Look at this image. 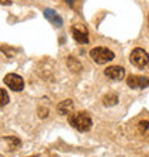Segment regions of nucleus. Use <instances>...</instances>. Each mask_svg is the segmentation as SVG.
I'll use <instances>...</instances> for the list:
<instances>
[{"instance_id":"obj_1","label":"nucleus","mask_w":149,"mask_h":157,"mask_svg":"<svg viewBox=\"0 0 149 157\" xmlns=\"http://www.w3.org/2000/svg\"><path fill=\"white\" fill-rule=\"evenodd\" d=\"M69 123L80 133L89 132L92 128V126H93V121H92L91 116H89L86 112L72 113L70 116H69Z\"/></svg>"},{"instance_id":"obj_2","label":"nucleus","mask_w":149,"mask_h":157,"mask_svg":"<svg viewBox=\"0 0 149 157\" xmlns=\"http://www.w3.org/2000/svg\"><path fill=\"white\" fill-rule=\"evenodd\" d=\"M91 57L98 64H105L115 59V53L106 47H95L91 50Z\"/></svg>"},{"instance_id":"obj_3","label":"nucleus","mask_w":149,"mask_h":157,"mask_svg":"<svg viewBox=\"0 0 149 157\" xmlns=\"http://www.w3.org/2000/svg\"><path fill=\"white\" fill-rule=\"evenodd\" d=\"M129 60L135 67L138 69H143L145 66H148L149 63V54L146 53L143 49L141 47H136V49L132 50V53L129 56Z\"/></svg>"},{"instance_id":"obj_4","label":"nucleus","mask_w":149,"mask_h":157,"mask_svg":"<svg viewBox=\"0 0 149 157\" xmlns=\"http://www.w3.org/2000/svg\"><path fill=\"white\" fill-rule=\"evenodd\" d=\"M3 82H4V84L13 91H22L25 89L23 78L19 75H16V73H9V75H6L3 78Z\"/></svg>"},{"instance_id":"obj_5","label":"nucleus","mask_w":149,"mask_h":157,"mask_svg":"<svg viewBox=\"0 0 149 157\" xmlns=\"http://www.w3.org/2000/svg\"><path fill=\"white\" fill-rule=\"evenodd\" d=\"M126 84H128L131 89H145V87L149 86V77L131 75L126 78Z\"/></svg>"},{"instance_id":"obj_6","label":"nucleus","mask_w":149,"mask_h":157,"mask_svg":"<svg viewBox=\"0 0 149 157\" xmlns=\"http://www.w3.org/2000/svg\"><path fill=\"white\" fill-rule=\"evenodd\" d=\"M105 76L109 77L111 80H122L125 77V69L122 66H111L105 69Z\"/></svg>"},{"instance_id":"obj_7","label":"nucleus","mask_w":149,"mask_h":157,"mask_svg":"<svg viewBox=\"0 0 149 157\" xmlns=\"http://www.w3.org/2000/svg\"><path fill=\"white\" fill-rule=\"evenodd\" d=\"M43 14H45V17L54 26V27H62L63 26V19L59 16L54 10H52V9H45Z\"/></svg>"},{"instance_id":"obj_8","label":"nucleus","mask_w":149,"mask_h":157,"mask_svg":"<svg viewBox=\"0 0 149 157\" xmlns=\"http://www.w3.org/2000/svg\"><path fill=\"white\" fill-rule=\"evenodd\" d=\"M72 36L78 43L80 44H86L89 43V36H87V32L83 29H79L78 26H73L72 27Z\"/></svg>"},{"instance_id":"obj_9","label":"nucleus","mask_w":149,"mask_h":157,"mask_svg":"<svg viewBox=\"0 0 149 157\" xmlns=\"http://www.w3.org/2000/svg\"><path fill=\"white\" fill-rule=\"evenodd\" d=\"M72 109H73V101L72 100H65L62 103H59L58 112L60 114H72Z\"/></svg>"},{"instance_id":"obj_10","label":"nucleus","mask_w":149,"mask_h":157,"mask_svg":"<svg viewBox=\"0 0 149 157\" xmlns=\"http://www.w3.org/2000/svg\"><path fill=\"white\" fill-rule=\"evenodd\" d=\"M67 67H69L72 71H80L82 70V64H80V62H79L78 59L72 57V56L67 59Z\"/></svg>"},{"instance_id":"obj_11","label":"nucleus","mask_w":149,"mask_h":157,"mask_svg":"<svg viewBox=\"0 0 149 157\" xmlns=\"http://www.w3.org/2000/svg\"><path fill=\"white\" fill-rule=\"evenodd\" d=\"M103 106H106V107H109V106H115V104H118V96L113 94V93H109V94H106L103 97Z\"/></svg>"},{"instance_id":"obj_12","label":"nucleus","mask_w":149,"mask_h":157,"mask_svg":"<svg viewBox=\"0 0 149 157\" xmlns=\"http://www.w3.org/2000/svg\"><path fill=\"white\" fill-rule=\"evenodd\" d=\"M9 103V94L4 89H0V109Z\"/></svg>"},{"instance_id":"obj_13","label":"nucleus","mask_w":149,"mask_h":157,"mask_svg":"<svg viewBox=\"0 0 149 157\" xmlns=\"http://www.w3.org/2000/svg\"><path fill=\"white\" fill-rule=\"evenodd\" d=\"M0 50H2V52H3L7 57H13V56H14V53H16V50L12 49V47H9V46H6V44L2 46V47H0Z\"/></svg>"},{"instance_id":"obj_14","label":"nucleus","mask_w":149,"mask_h":157,"mask_svg":"<svg viewBox=\"0 0 149 157\" xmlns=\"http://www.w3.org/2000/svg\"><path fill=\"white\" fill-rule=\"evenodd\" d=\"M6 141H9V143H12V147H19L20 146V140L17 139V137H6Z\"/></svg>"},{"instance_id":"obj_15","label":"nucleus","mask_w":149,"mask_h":157,"mask_svg":"<svg viewBox=\"0 0 149 157\" xmlns=\"http://www.w3.org/2000/svg\"><path fill=\"white\" fill-rule=\"evenodd\" d=\"M148 128H149V121L143 120V121H141V123H139V132H141V133H145Z\"/></svg>"},{"instance_id":"obj_16","label":"nucleus","mask_w":149,"mask_h":157,"mask_svg":"<svg viewBox=\"0 0 149 157\" xmlns=\"http://www.w3.org/2000/svg\"><path fill=\"white\" fill-rule=\"evenodd\" d=\"M0 4H3V6H10V4H12V0H0Z\"/></svg>"},{"instance_id":"obj_17","label":"nucleus","mask_w":149,"mask_h":157,"mask_svg":"<svg viewBox=\"0 0 149 157\" xmlns=\"http://www.w3.org/2000/svg\"><path fill=\"white\" fill-rule=\"evenodd\" d=\"M65 2H66V3L69 4L70 7H73V4H74V0H65Z\"/></svg>"},{"instance_id":"obj_18","label":"nucleus","mask_w":149,"mask_h":157,"mask_svg":"<svg viewBox=\"0 0 149 157\" xmlns=\"http://www.w3.org/2000/svg\"><path fill=\"white\" fill-rule=\"evenodd\" d=\"M33 157H36V156H33Z\"/></svg>"}]
</instances>
